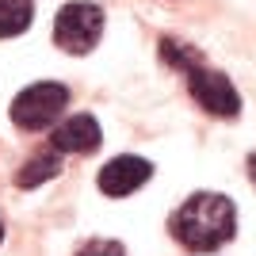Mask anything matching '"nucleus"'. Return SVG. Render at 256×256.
<instances>
[{"label":"nucleus","mask_w":256,"mask_h":256,"mask_svg":"<svg viewBox=\"0 0 256 256\" xmlns=\"http://www.w3.org/2000/svg\"><path fill=\"white\" fill-rule=\"evenodd\" d=\"M237 230V210L234 203L218 192H199L192 195L180 210L172 214V234L184 248L192 252H206V248L226 245Z\"/></svg>","instance_id":"obj_1"},{"label":"nucleus","mask_w":256,"mask_h":256,"mask_svg":"<svg viewBox=\"0 0 256 256\" xmlns=\"http://www.w3.org/2000/svg\"><path fill=\"white\" fill-rule=\"evenodd\" d=\"M104 34V12L88 0H73L54 20V42L65 54H88Z\"/></svg>","instance_id":"obj_2"},{"label":"nucleus","mask_w":256,"mask_h":256,"mask_svg":"<svg viewBox=\"0 0 256 256\" xmlns=\"http://www.w3.org/2000/svg\"><path fill=\"white\" fill-rule=\"evenodd\" d=\"M65 107H69V88L42 80V84L23 88L20 96L12 100V122L20 130H46Z\"/></svg>","instance_id":"obj_3"},{"label":"nucleus","mask_w":256,"mask_h":256,"mask_svg":"<svg viewBox=\"0 0 256 256\" xmlns=\"http://www.w3.org/2000/svg\"><path fill=\"white\" fill-rule=\"evenodd\" d=\"M188 88H192L195 104L206 107V111L218 115V118H234L237 111H241V96H237V88L230 84V76L218 73V69H206V65L188 69Z\"/></svg>","instance_id":"obj_4"},{"label":"nucleus","mask_w":256,"mask_h":256,"mask_svg":"<svg viewBox=\"0 0 256 256\" xmlns=\"http://www.w3.org/2000/svg\"><path fill=\"white\" fill-rule=\"evenodd\" d=\"M153 176V164L142 157H115L100 168V192L111 195V199H122V195L138 192L142 184Z\"/></svg>","instance_id":"obj_5"},{"label":"nucleus","mask_w":256,"mask_h":256,"mask_svg":"<svg viewBox=\"0 0 256 256\" xmlns=\"http://www.w3.org/2000/svg\"><path fill=\"white\" fill-rule=\"evenodd\" d=\"M104 142V130L92 115H73L54 130V150L58 153H96Z\"/></svg>","instance_id":"obj_6"},{"label":"nucleus","mask_w":256,"mask_h":256,"mask_svg":"<svg viewBox=\"0 0 256 256\" xmlns=\"http://www.w3.org/2000/svg\"><path fill=\"white\" fill-rule=\"evenodd\" d=\"M58 172H62V157H58V150H54V153H34V157L16 172V184H20V188H38V184L54 180Z\"/></svg>","instance_id":"obj_7"},{"label":"nucleus","mask_w":256,"mask_h":256,"mask_svg":"<svg viewBox=\"0 0 256 256\" xmlns=\"http://www.w3.org/2000/svg\"><path fill=\"white\" fill-rule=\"evenodd\" d=\"M31 16H34L31 0H0V38L23 34L31 27Z\"/></svg>","instance_id":"obj_8"},{"label":"nucleus","mask_w":256,"mask_h":256,"mask_svg":"<svg viewBox=\"0 0 256 256\" xmlns=\"http://www.w3.org/2000/svg\"><path fill=\"white\" fill-rule=\"evenodd\" d=\"M160 58L168 65H176V69H195V65H203V58H199V50H192L188 42H176V38H160Z\"/></svg>","instance_id":"obj_9"},{"label":"nucleus","mask_w":256,"mask_h":256,"mask_svg":"<svg viewBox=\"0 0 256 256\" xmlns=\"http://www.w3.org/2000/svg\"><path fill=\"white\" fill-rule=\"evenodd\" d=\"M76 256H126V248L118 245V241H88Z\"/></svg>","instance_id":"obj_10"},{"label":"nucleus","mask_w":256,"mask_h":256,"mask_svg":"<svg viewBox=\"0 0 256 256\" xmlns=\"http://www.w3.org/2000/svg\"><path fill=\"white\" fill-rule=\"evenodd\" d=\"M248 180L256 184V153H252V157H248Z\"/></svg>","instance_id":"obj_11"},{"label":"nucleus","mask_w":256,"mask_h":256,"mask_svg":"<svg viewBox=\"0 0 256 256\" xmlns=\"http://www.w3.org/2000/svg\"><path fill=\"white\" fill-rule=\"evenodd\" d=\"M0 241H4V226H0Z\"/></svg>","instance_id":"obj_12"}]
</instances>
